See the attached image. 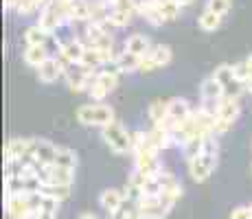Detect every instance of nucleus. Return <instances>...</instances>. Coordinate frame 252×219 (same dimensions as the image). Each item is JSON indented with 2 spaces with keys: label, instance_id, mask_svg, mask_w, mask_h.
Segmentation results:
<instances>
[{
  "label": "nucleus",
  "instance_id": "2eb2a0df",
  "mask_svg": "<svg viewBox=\"0 0 252 219\" xmlns=\"http://www.w3.org/2000/svg\"><path fill=\"white\" fill-rule=\"evenodd\" d=\"M64 70H66V66L62 64L60 57H48L44 64L37 68V79H40L42 84H55V81L64 75Z\"/></svg>",
  "mask_w": 252,
  "mask_h": 219
},
{
  "label": "nucleus",
  "instance_id": "b1692460",
  "mask_svg": "<svg viewBox=\"0 0 252 219\" xmlns=\"http://www.w3.org/2000/svg\"><path fill=\"white\" fill-rule=\"evenodd\" d=\"M108 2H110V0H108ZM132 16H134V13L123 11V9L114 7V4L110 2V13H108V24H110V27H114V29L127 27V24L132 22Z\"/></svg>",
  "mask_w": 252,
  "mask_h": 219
},
{
  "label": "nucleus",
  "instance_id": "6ab92c4d",
  "mask_svg": "<svg viewBox=\"0 0 252 219\" xmlns=\"http://www.w3.org/2000/svg\"><path fill=\"white\" fill-rule=\"evenodd\" d=\"M136 11L152 24V27H160V24H164L160 11H158L156 4H154V0H136Z\"/></svg>",
  "mask_w": 252,
  "mask_h": 219
},
{
  "label": "nucleus",
  "instance_id": "1a4fd4ad",
  "mask_svg": "<svg viewBox=\"0 0 252 219\" xmlns=\"http://www.w3.org/2000/svg\"><path fill=\"white\" fill-rule=\"evenodd\" d=\"M37 175H40L44 187H72V180H75V171L72 169L57 167V164L37 167Z\"/></svg>",
  "mask_w": 252,
  "mask_h": 219
},
{
  "label": "nucleus",
  "instance_id": "f704fd0d",
  "mask_svg": "<svg viewBox=\"0 0 252 219\" xmlns=\"http://www.w3.org/2000/svg\"><path fill=\"white\" fill-rule=\"evenodd\" d=\"M230 219H252L250 208H248V206H237V208H232Z\"/></svg>",
  "mask_w": 252,
  "mask_h": 219
},
{
  "label": "nucleus",
  "instance_id": "393cba45",
  "mask_svg": "<svg viewBox=\"0 0 252 219\" xmlns=\"http://www.w3.org/2000/svg\"><path fill=\"white\" fill-rule=\"evenodd\" d=\"M154 4H156V9L160 11L164 22H171V20H176V18L180 16L182 7L176 2V0H154Z\"/></svg>",
  "mask_w": 252,
  "mask_h": 219
},
{
  "label": "nucleus",
  "instance_id": "5701e85b",
  "mask_svg": "<svg viewBox=\"0 0 252 219\" xmlns=\"http://www.w3.org/2000/svg\"><path fill=\"white\" fill-rule=\"evenodd\" d=\"M145 57H149V60L156 64V68H162L171 62L173 51H171V46H167V44H156V46H152V51H149Z\"/></svg>",
  "mask_w": 252,
  "mask_h": 219
},
{
  "label": "nucleus",
  "instance_id": "6e6552de",
  "mask_svg": "<svg viewBox=\"0 0 252 219\" xmlns=\"http://www.w3.org/2000/svg\"><path fill=\"white\" fill-rule=\"evenodd\" d=\"M239 114H241L239 99H224L221 101L220 114L215 116V123H213V134L215 136L226 134V131L235 125V121L239 119Z\"/></svg>",
  "mask_w": 252,
  "mask_h": 219
},
{
  "label": "nucleus",
  "instance_id": "f8f14e48",
  "mask_svg": "<svg viewBox=\"0 0 252 219\" xmlns=\"http://www.w3.org/2000/svg\"><path fill=\"white\" fill-rule=\"evenodd\" d=\"M86 44L81 42V40H68V42H64L62 44V51H60V60H62V64L64 66H72V64H81V60H84V55H86Z\"/></svg>",
  "mask_w": 252,
  "mask_h": 219
},
{
  "label": "nucleus",
  "instance_id": "f03ea898",
  "mask_svg": "<svg viewBox=\"0 0 252 219\" xmlns=\"http://www.w3.org/2000/svg\"><path fill=\"white\" fill-rule=\"evenodd\" d=\"M42 193H24L7 197V219H35L42 206Z\"/></svg>",
  "mask_w": 252,
  "mask_h": 219
},
{
  "label": "nucleus",
  "instance_id": "39448f33",
  "mask_svg": "<svg viewBox=\"0 0 252 219\" xmlns=\"http://www.w3.org/2000/svg\"><path fill=\"white\" fill-rule=\"evenodd\" d=\"M213 77L224 88V99H239L244 92H248L246 90V84H241L235 77V68L230 64H220L213 70Z\"/></svg>",
  "mask_w": 252,
  "mask_h": 219
},
{
  "label": "nucleus",
  "instance_id": "cd10ccee",
  "mask_svg": "<svg viewBox=\"0 0 252 219\" xmlns=\"http://www.w3.org/2000/svg\"><path fill=\"white\" fill-rule=\"evenodd\" d=\"M232 68H235V77L241 81V84H252V53L246 60L237 62V64H232Z\"/></svg>",
  "mask_w": 252,
  "mask_h": 219
},
{
  "label": "nucleus",
  "instance_id": "58836bf2",
  "mask_svg": "<svg viewBox=\"0 0 252 219\" xmlns=\"http://www.w3.org/2000/svg\"><path fill=\"white\" fill-rule=\"evenodd\" d=\"M178 4H180V7H189V4H193L195 2V0H176Z\"/></svg>",
  "mask_w": 252,
  "mask_h": 219
},
{
  "label": "nucleus",
  "instance_id": "c9c22d12",
  "mask_svg": "<svg viewBox=\"0 0 252 219\" xmlns=\"http://www.w3.org/2000/svg\"><path fill=\"white\" fill-rule=\"evenodd\" d=\"M138 70L140 72H154V70H156V64H154L149 57H143V60H140V68H138Z\"/></svg>",
  "mask_w": 252,
  "mask_h": 219
},
{
  "label": "nucleus",
  "instance_id": "4c0bfd02",
  "mask_svg": "<svg viewBox=\"0 0 252 219\" xmlns=\"http://www.w3.org/2000/svg\"><path fill=\"white\" fill-rule=\"evenodd\" d=\"M77 219H99V217H96V215H92V213H81V215L77 217Z\"/></svg>",
  "mask_w": 252,
  "mask_h": 219
},
{
  "label": "nucleus",
  "instance_id": "9b49d317",
  "mask_svg": "<svg viewBox=\"0 0 252 219\" xmlns=\"http://www.w3.org/2000/svg\"><path fill=\"white\" fill-rule=\"evenodd\" d=\"M134 171L147 175V178H154L162 171V164L158 160L156 152H138L134 154Z\"/></svg>",
  "mask_w": 252,
  "mask_h": 219
},
{
  "label": "nucleus",
  "instance_id": "4be33fe9",
  "mask_svg": "<svg viewBox=\"0 0 252 219\" xmlns=\"http://www.w3.org/2000/svg\"><path fill=\"white\" fill-rule=\"evenodd\" d=\"M51 37L53 35L44 33L37 24H31V27H27V31H24V42H27V46H48Z\"/></svg>",
  "mask_w": 252,
  "mask_h": 219
},
{
  "label": "nucleus",
  "instance_id": "f257e3e1",
  "mask_svg": "<svg viewBox=\"0 0 252 219\" xmlns=\"http://www.w3.org/2000/svg\"><path fill=\"white\" fill-rule=\"evenodd\" d=\"M217 156H220V145H217L215 136H206L204 147H202V154L197 158H193L189 164V175L193 178V182L202 184L211 178V173L215 171L217 167Z\"/></svg>",
  "mask_w": 252,
  "mask_h": 219
},
{
  "label": "nucleus",
  "instance_id": "20e7f679",
  "mask_svg": "<svg viewBox=\"0 0 252 219\" xmlns=\"http://www.w3.org/2000/svg\"><path fill=\"white\" fill-rule=\"evenodd\" d=\"M101 138L108 145L110 152H114L119 156L132 152V134L121 123H112V125H108V127H103L101 129Z\"/></svg>",
  "mask_w": 252,
  "mask_h": 219
},
{
  "label": "nucleus",
  "instance_id": "7c9ffc66",
  "mask_svg": "<svg viewBox=\"0 0 252 219\" xmlns=\"http://www.w3.org/2000/svg\"><path fill=\"white\" fill-rule=\"evenodd\" d=\"M204 140H206V136H195V138H191L187 145H184V147H182V154H184V158H187V162H191L193 158H197V156L202 154Z\"/></svg>",
  "mask_w": 252,
  "mask_h": 219
},
{
  "label": "nucleus",
  "instance_id": "ddd939ff",
  "mask_svg": "<svg viewBox=\"0 0 252 219\" xmlns=\"http://www.w3.org/2000/svg\"><path fill=\"white\" fill-rule=\"evenodd\" d=\"M31 147H33V138H11L4 145V162L31 158Z\"/></svg>",
  "mask_w": 252,
  "mask_h": 219
},
{
  "label": "nucleus",
  "instance_id": "c756f323",
  "mask_svg": "<svg viewBox=\"0 0 252 219\" xmlns=\"http://www.w3.org/2000/svg\"><path fill=\"white\" fill-rule=\"evenodd\" d=\"M57 167H64V169H72L75 171L77 167V152H72L68 147H60L57 149V156H55V162Z\"/></svg>",
  "mask_w": 252,
  "mask_h": 219
},
{
  "label": "nucleus",
  "instance_id": "f3484780",
  "mask_svg": "<svg viewBox=\"0 0 252 219\" xmlns=\"http://www.w3.org/2000/svg\"><path fill=\"white\" fill-rule=\"evenodd\" d=\"M200 96H202V101H221L224 99V88H221V84L215 77L208 75L200 84Z\"/></svg>",
  "mask_w": 252,
  "mask_h": 219
},
{
  "label": "nucleus",
  "instance_id": "4468645a",
  "mask_svg": "<svg viewBox=\"0 0 252 219\" xmlns=\"http://www.w3.org/2000/svg\"><path fill=\"white\" fill-rule=\"evenodd\" d=\"M191 114H193V110H191V105H189L187 99L173 96V99L167 101V119H169V123H171V129H173V125L187 121Z\"/></svg>",
  "mask_w": 252,
  "mask_h": 219
},
{
  "label": "nucleus",
  "instance_id": "72a5a7b5",
  "mask_svg": "<svg viewBox=\"0 0 252 219\" xmlns=\"http://www.w3.org/2000/svg\"><path fill=\"white\" fill-rule=\"evenodd\" d=\"M42 193H44V195L55 197V199H60V202H64V199L70 195V187H44V188H42Z\"/></svg>",
  "mask_w": 252,
  "mask_h": 219
},
{
  "label": "nucleus",
  "instance_id": "ea45409f",
  "mask_svg": "<svg viewBox=\"0 0 252 219\" xmlns=\"http://www.w3.org/2000/svg\"><path fill=\"white\" fill-rule=\"evenodd\" d=\"M246 90H248V92H250V96H252V84H248V86H246Z\"/></svg>",
  "mask_w": 252,
  "mask_h": 219
},
{
  "label": "nucleus",
  "instance_id": "0eeeda50",
  "mask_svg": "<svg viewBox=\"0 0 252 219\" xmlns=\"http://www.w3.org/2000/svg\"><path fill=\"white\" fill-rule=\"evenodd\" d=\"M64 77H66V81H68L70 92L79 94V92L90 90V86L94 84V79H96V70H88L84 64H72V66H66Z\"/></svg>",
  "mask_w": 252,
  "mask_h": 219
},
{
  "label": "nucleus",
  "instance_id": "7ed1b4c3",
  "mask_svg": "<svg viewBox=\"0 0 252 219\" xmlns=\"http://www.w3.org/2000/svg\"><path fill=\"white\" fill-rule=\"evenodd\" d=\"M75 119L81 125H94V127H108L116 123V114L108 103H86L75 110Z\"/></svg>",
  "mask_w": 252,
  "mask_h": 219
},
{
  "label": "nucleus",
  "instance_id": "412c9836",
  "mask_svg": "<svg viewBox=\"0 0 252 219\" xmlns=\"http://www.w3.org/2000/svg\"><path fill=\"white\" fill-rule=\"evenodd\" d=\"M70 22H90L92 11H90V2L88 0H72L70 2V13H68Z\"/></svg>",
  "mask_w": 252,
  "mask_h": 219
},
{
  "label": "nucleus",
  "instance_id": "a878e982",
  "mask_svg": "<svg viewBox=\"0 0 252 219\" xmlns=\"http://www.w3.org/2000/svg\"><path fill=\"white\" fill-rule=\"evenodd\" d=\"M42 195H44V193H42ZM57 211H60V199L44 195L42 197V206H40V211H37L35 219H57Z\"/></svg>",
  "mask_w": 252,
  "mask_h": 219
},
{
  "label": "nucleus",
  "instance_id": "2f4dec72",
  "mask_svg": "<svg viewBox=\"0 0 252 219\" xmlns=\"http://www.w3.org/2000/svg\"><path fill=\"white\" fill-rule=\"evenodd\" d=\"M116 66H119L121 72H136L140 68V57L129 55V53H121L119 60H116Z\"/></svg>",
  "mask_w": 252,
  "mask_h": 219
},
{
  "label": "nucleus",
  "instance_id": "c85d7f7f",
  "mask_svg": "<svg viewBox=\"0 0 252 219\" xmlns=\"http://www.w3.org/2000/svg\"><path fill=\"white\" fill-rule=\"evenodd\" d=\"M197 27H200L202 31H206V33H213V31H217V29L221 27V18L215 16L213 11H208V9H204V11L200 13V18H197Z\"/></svg>",
  "mask_w": 252,
  "mask_h": 219
},
{
  "label": "nucleus",
  "instance_id": "473e14b6",
  "mask_svg": "<svg viewBox=\"0 0 252 219\" xmlns=\"http://www.w3.org/2000/svg\"><path fill=\"white\" fill-rule=\"evenodd\" d=\"M230 7H232V0H206V9L220 18H224L230 11Z\"/></svg>",
  "mask_w": 252,
  "mask_h": 219
},
{
  "label": "nucleus",
  "instance_id": "dca6fc26",
  "mask_svg": "<svg viewBox=\"0 0 252 219\" xmlns=\"http://www.w3.org/2000/svg\"><path fill=\"white\" fill-rule=\"evenodd\" d=\"M99 204L110 217L125 204V193L119 191V188H105V191H101V195H99Z\"/></svg>",
  "mask_w": 252,
  "mask_h": 219
},
{
  "label": "nucleus",
  "instance_id": "e433bc0d",
  "mask_svg": "<svg viewBox=\"0 0 252 219\" xmlns=\"http://www.w3.org/2000/svg\"><path fill=\"white\" fill-rule=\"evenodd\" d=\"M127 219H143V217H140V213H138V206H136V204L132 206V211H129V217H127Z\"/></svg>",
  "mask_w": 252,
  "mask_h": 219
},
{
  "label": "nucleus",
  "instance_id": "423d86ee",
  "mask_svg": "<svg viewBox=\"0 0 252 219\" xmlns=\"http://www.w3.org/2000/svg\"><path fill=\"white\" fill-rule=\"evenodd\" d=\"M173 204L176 202L169 199L167 195H158V197H140L136 206L143 219H164L171 213Z\"/></svg>",
  "mask_w": 252,
  "mask_h": 219
},
{
  "label": "nucleus",
  "instance_id": "a211bd4d",
  "mask_svg": "<svg viewBox=\"0 0 252 219\" xmlns=\"http://www.w3.org/2000/svg\"><path fill=\"white\" fill-rule=\"evenodd\" d=\"M149 51H152V44H149V40L143 35V33H134V35H129L127 42H125V53L136 55L140 60H143Z\"/></svg>",
  "mask_w": 252,
  "mask_h": 219
},
{
  "label": "nucleus",
  "instance_id": "aec40b11",
  "mask_svg": "<svg viewBox=\"0 0 252 219\" xmlns=\"http://www.w3.org/2000/svg\"><path fill=\"white\" fill-rule=\"evenodd\" d=\"M48 57H51V53H48L46 46H27L24 53H22L24 64L31 66V68H40Z\"/></svg>",
  "mask_w": 252,
  "mask_h": 219
},
{
  "label": "nucleus",
  "instance_id": "9d476101",
  "mask_svg": "<svg viewBox=\"0 0 252 219\" xmlns=\"http://www.w3.org/2000/svg\"><path fill=\"white\" fill-rule=\"evenodd\" d=\"M57 149L51 140L46 138H33V147H31V158L37 162V167H48V164L55 162Z\"/></svg>",
  "mask_w": 252,
  "mask_h": 219
},
{
  "label": "nucleus",
  "instance_id": "a19ab883",
  "mask_svg": "<svg viewBox=\"0 0 252 219\" xmlns=\"http://www.w3.org/2000/svg\"><path fill=\"white\" fill-rule=\"evenodd\" d=\"M248 208H250V215H252V204H250V206H248Z\"/></svg>",
  "mask_w": 252,
  "mask_h": 219
},
{
  "label": "nucleus",
  "instance_id": "bb28decb",
  "mask_svg": "<svg viewBox=\"0 0 252 219\" xmlns=\"http://www.w3.org/2000/svg\"><path fill=\"white\" fill-rule=\"evenodd\" d=\"M147 114H149V119H152L154 125H167L169 123V119H167V101H160V99L154 101V103L149 105Z\"/></svg>",
  "mask_w": 252,
  "mask_h": 219
}]
</instances>
